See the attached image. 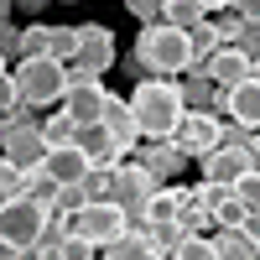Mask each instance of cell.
Listing matches in <instances>:
<instances>
[{"mask_svg":"<svg viewBox=\"0 0 260 260\" xmlns=\"http://www.w3.org/2000/svg\"><path fill=\"white\" fill-rule=\"evenodd\" d=\"M130 115H136L141 141H167L172 130H177V120L187 115L182 83L177 78H141L136 94H130Z\"/></svg>","mask_w":260,"mask_h":260,"instance_id":"1","label":"cell"},{"mask_svg":"<svg viewBox=\"0 0 260 260\" xmlns=\"http://www.w3.org/2000/svg\"><path fill=\"white\" fill-rule=\"evenodd\" d=\"M136 62L151 73V78H177L192 68V52H187V31H172L161 21H151V26L136 37Z\"/></svg>","mask_w":260,"mask_h":260,"instance_id":"2","label":"cell"},{"mask_svg":"<svg viewBox=\"0 0 260 260\" xmlns=\"http://www.w3.org/2000/svg\"><path fill=\"white\" fill-rule=\"evenodd\" d=\"M11 83L26 110H47V104H62V94H68V68L57 57H21L11 68Z\"/></svg>","mask_w":260,"mask_h":260,"instance_id":"3","label":"cell"},{"mask_svg":"<svg viewBox=\"0 0 260 260\" xmlns=\"http://www.w3.org/2000/svg\"><path fill=\"white\" fill-rule=\"evenodd\" d=\"M130 229V219H125V208L115 203V198H99V203H83L78 213H73V234H83L94 250H104V245H115L120 234Z\"/></svg>","mask_w":260,"mask_h":260,"instance_id":"4","label":"cell"},{"mask_svg":"<svg viewBox=\"0 0 260 260\" xmlns=\"http://www.w3.org/2000/svg\"><path fill=\"white\" fill-rule=\"evenodd\" d=\"M42 224H47V208H37L31 198H6L0 203V240L11 250H37Z\"/></svg>","mask_w":260,"mask_h":260,"instance_id":"5","label":"cell"},{"mask_svg":"<svg viewBox=\"0 0 260 260\" xmlns=\"http://www.w3.org/2000/svg\"><path fill=\"white\" fill-rule=\"evenodd\" d=\"M156 187H161V182L151 177V172H146L141 161H130V156H125V161L115 167V203L125 208V219H130V229H136V224L146 219V203L156 198Z\"/></svg>","mask_w":260,"mask_h":260,"instance_id":"6","label":"cell"},{"mask_svg":"<svg viewBox=\"0 0 260 260\" xmlns=\"http://www.w3.org/2000/svg\"><path fill=\"white\" fill-rule=\"evenodd\" d=\"M0 156H6L16 172H37L42 161H47V141H42V125L26 120V125H11L6 141H0Z\"/></svg>","mask_w":260,"mask_h":260,"instance_id":"7","label":"cell"},{"mask_svg":"<svg viewBox=\"0 0 260 260\" xmlns=\"http://www.w3.org/2000/svg\"><path fill=\"white\" fill-rule=\"evenodd\" d=\"M167 141H172V146H177V151H182V156H187V161H192V156H198V161H203V156H208V151H213V146H219V115H192V110H187V115L177 120V130H172V136H167Z\"/></svg>","mask_w":260,"mask_h":260,"instance_id":"8","label":"cell"},{"mask_svg":"<svg viewBox=\"0 0 260 260\" xmlns=\"http://www.w3.org/2000/svg\"><path fill=\"white\" fill-rule=\"evenodd\" d=\"M104 104H110V89L94 78V83H68V94H62L57 110H68V120L83 130V125H99L104 120Z\"/></svg>","mask_w":260,"mask_h":260,"instance_id":"9","label":"cell"},{"mask_svg":"<svg viewBox=\"0 0 260 260\" xmlns=\"http://www.w3.org/2000/svg\"><path fill=\"white\" fill-rule=\"evenodd\" d=\"M78 68H89L94 78L115 68V31L110 26H78Z\"/></svg>","mask_w":260,"mask_h":260,"instance_id":"10","label":"cell"},{"mask_svg":"<svg viewBox=\"0 0 260 260\" xmlns=\"http://www.w3.org/2000/svg\"><path fill=\"white\" fill-rule=\"evenodd\" d=\"M73 146L83 151V156H89V167H120V161L130 156V151H125V146L110 136V130H104V125H83Z\"/></svg>","mask_w":260,"mask_h":260,"instance_id":"11","label":"cell"},{"mask_svg":"<svg viewBox=\"0 0 260 260\" xmlns=\"http://www.w3.org/2000/svg\"><path fill=\"white\" fill-rule=\"evenodd\" d=\"M203 73H208V78H213V83H219V89L229 94V89H240L245 78H255V62H250L240 47H219V52L208 57V68H203Z\"/></svg>","mask_w":260,"mask_h":260,"instance_id":"12","label":"cell"},{"mask_svg":"<svg viewBox=\"0 0 260 260\" xmlns=\"http://www.w3.org/2000/svg\"><path fill=\"white\" fill-rule=\"evenodd\" d=\"M203 177H208V182H224V187H234L240 177H250V151L213 146L208 156H203Z\"/></svg>","mask_w":260,"mask_h":260,"instance_id":"13","label":"cell"},{"mask_svg":"<svg viewBox=\"0 0 260 260\" xmlns=\"http://www.w3.org/2000/svg\"><path fill=\"white\" fill-rule=\"evenodd\" d=\"M224 115L245 130H260V78H245L240 89L224 94Z\"/></svg>","mask_w":260,"mask_h":260,"instance_id":"14","label":"cell"},{"mask_svg":"<svg viewBox=\"0 0 260 260\" xmlns=\"http://www.w3.org/2000/svg\"><path fill=\"white\" fill-rule=\"evenodd\" d=\"M42 172H47L52 182H83L94 167H89V156H83L78 146H52L47 161H42Z\"/></svg>","mask_w":260,"mask_h":260,"instance_id":"15","label":"cell"},{"mask_svg":"<svg viewBox=\"0 0 260 260\" xmlns=\"http://www.w3.org/2000/svg\"><path fill=\"white\" fill-rule=\"evenodd\" d=\"M182 104H187L192 115H213V110H224V89L208 73H187L182 78Z\"/></svg>","mask_w":260,"mask_h":260,"instance_id":"16","label":"cell"},{"mask_svg":"<svg viewBox=\"0 0 260 260\" xmlns=\"http://www.w3.org/2000/svg\"><path fill=\"white\" fill-rule=\"evenodd\" d=\"M110 136L130 151V146H141V130H136V115H130V99H120V94H110V104H104V120H99Z\"/></svg>","mask_w":260,"mask_h":260,"instance_id":"17","label":"cell"},{"mask_svg":"<svg viewBox=\"0 0 260 260\" xmlns=\"http://www.w3.org/2000/svg\"><path fill=\"white\" fill-rule=\"evenodd\" d=\"M99 260H167V255L146 240V229H125L115 245H104V250H99Z\"/></svg>","mask_w":260,"mask_h":260,"instance_id":"18","label":"cell"},{"mask_svg":"<svg viewBox=\"0 0 260 260\" xmlns=\"http://www.w3.org/2000/svg\"><path fill=\"white\" fill-rule=\"evenodd\" d=\"M141 167H146L156 182H167V177H177V172L187 167V156H182V151L172 146V141H146V156H141Z\"/></svg>","mask_w":260,"mask_h":260,"instance_id":"19","label":"cell"},{"mask_svg":"<svg viewBox=\"0 0 260 260\" xmlns=\"http://www.w3.org/2000/svg\"><path fill=\"white\" fill-rule=\"evenodd\" d=\"M161 26L198 31V26H208V6H203V0H167V6H161Z\"/></svg>","mask_w":260,"mask_h":260,"instance_id":"20","label":"cell"},{"mask_svg":"<svg viewBox=\"0 0 260 260\" xmlns=\"http://www.w3.org/2000/svg\"><path fill=\"white\" fill-rule=\"evenodd\" d=\"M177 203H182V187H156V198L146 203V219L141 224H167V219H177ZM136 224V229H141Z\"/></svg>","mask_w":260,"mask_h":260,"instance_id":"21","label":"cell"},{"mask_svg":"<svg viewBox=\"0 0 260 260\" xmlns=\"http://www.w3.org/2000/svg\"><path fill=\"white\" fill-rule=\"evenodd\" d=\"M37 125H42V141H47V151H52V146H73V141H78V125L68 120V110H57V115L37 120Z\"/></svg>","mask_w":260,"mask_h":260,"instance_id":"22","label":"cell"},{"mask_svg":"<svg viewBox=\"0 0 260 260\" xmlns=\"http://www.w3.org/2000/svg\"><path fill=\"white\" fill-rule=\"evenodd\" d=\"M47 57H57L68 68L78 57V26H47Z\"/></svg>","mask_w":260,"mask_h":260,"instance_id":"23","label":"cell"},{"mask_svg":"<svg viewBox=\"0 0 260 260\" xmlns=\"http://www.w3.org/2000/svg\"><path fill=\"white\" fill-rule=\"evenodd\" d=\"M16 57H47V21H37V26H21Z\"/></svg>","mask_w":260,"mask_h":260,"instance_id":"24","label":"cell"},{"mask_svg":"<svg viewBox=\"0 0 260 260\" xmlns=\"http://www.w3.org/2000/svg\"><path fill=\"white\" fill-rule=\"evenodd\" d=\"M83 192H89V203H99V198H115V167H94L89 177H83Z\"/></svg>","mask_w":260,"mask_h":260,"instance_id":"25","label":"cell"},{"mask_svg":"<svg viewBox=\"0 0 260 260\" xmlns=\"http://www.w3.org/2000/svg\"><path fill=\"white\" fill-rule=\"evenodd\" d=\"M89 203V192H83V182H62L57 187V203H52V213H62V219H73V213Z\"/></svg>","mask_w":260,"mask_h":260,"instance_id":"26","label":"cell"},{"mask_svg":"<svg viewBox=\"0 0 260 260\" xmlns=\"http://www.w3.org/2000/svg\"><path fill=\"white\" fill-rule=\"evenodd\" d=\"M234 203H245L250 219H260V172H250V177L234 182Z\"/></svg>","mask_w":260,"mask_h":260,"instance_id":"27","label":"cell"},{"mask_svg":"<svg viewBox=\"0 0 260 260\" xmlns=\"http://www.w3.org/2000/svg\"><path fill=\"white\" fill-rule=\"evenodd\" d=\"M167 260H213V240H208V234H187Z\"/></svg>","mask_w":260,"mask_h":260,"instance_id":"28","label":"cell"},{"mask_svg":"<svg viewBox=\"0 0 260 260\" xmlns=\"http://www.w3.org/2000/svg\"><path fill=\"white\" fill-rule=\"evenodd\" d=\"M6 198H26V172H16L6 156H0V203Z\"/></svg>","mask_w":260,"mask_h":260,"instance_id":"29","label":"cell"},{"mask_svg":"<svg viewBox=\"0 0 260 260\" xmlns=\"http://www.w3.org/2000/svg\"><path fill=\"white\" fill-rule=\"evenodd\" d=\"M57 260H99V250L83 240V234H68V240L57 245Z\"/></svg>","mask_w":260,"mask_h":260,"instance_id":"30","label":"cell"},{"mask_svg":"<svg viewBox=\"0 0 260 260\" xmlns=\"http://www.w3.org/2000/svg\"><path fill=\"white\" fill-rule=\"evenodd\" d=\"M245 219H250V213H245V203H219V208H213V224H219V229H245Z\"/></svg>","mask_w":260,"mask_h":260,"instance_id":"31","label":"cell"},{"mask_svg":"<svg viewBox=\"0 0 260 260\" xmlns=\"http://www.w3.org/2000/svg\"><path fill=\"white\" fill-rule=\"evenodd\" d=\"M161 6H167V0H125V11L136 16V21H146V26H151V21H161Z\"/></svg>","mask_w":260,"mask_h":260,"instance_id":"32","label":"cell"},{"mask_svg":"<svg viewBox=\"0 0 260 260\" xmlns=\"http://www.w3.org/2000/svg\"><path fill=\"white\" fill-rule=\"evenodd\" d=\"M11 110H21V94H16V83L6 73V78H0V115H11Z\"/></svg>","mask_w":260,"mask_h":260,"instance_id":"33","label":"cell"},{"mask_svg":"<svg viewBox=\"0 0 260 260\" xmlns=\"http://www.w3.org/2000/svg\"><path fill=\"white\" fill-rule=\"evenodd\" d=\"M16 42H21V31L11 21H0V57H16Z\"/></svg>","mask_w":260,"mask_h":260,"instance_id":"34","label":"cell"},{"mask_svg":"<svg viewBox=\"0 0 260 260\" xmlns=\"http://www.w3.org/2000/svg\"><path fill=\"white\" fill-rule=\"evenodd\" d=\"M234 11H240L245 26H260V0H234Z\"/></svg>","mask_w":260,"mask_h":260,"instance_id":"35","label":"cell"},{"mask_svg":"<svg viewBox=\"0 0 260 260\" xmlns=\"http://www.w3.org/2000/svg\"><path fill=\"white\" fill-rule=\"evenodd\" d=\"M16 11H47V0H16Z\"/></svg>","mask_w":260,"mask_h":260,"instance_id":"36","label":"cell"},{"mask_svg":"<svg viewBox=\"0 0 260 260\" xmlns=\"http://www.w3.org/2000/svg\"><path fill=\"white\" fill-rule=\"evenodd\" d=\"M11 260H42V250H16Z\"/></svg>","mask_w":260,"mask_h":260,"instance_id":"37","label":"cell"},{"mask_svg":"<svg viewBox=\"0 0 260 260\" xmlns=\"http://www.w3.org/2000/svg\"><path fill=\"white\" fill-rule=\"evenodd\" d=\"M11 11H16V0H0V21H6V16H11Z\"/></svg>","mask_w":260,"mask_h":260,"instance_id":"38","label":"cell"},{"mask_svg":"<svg viewBox=\"0 0 260 260\" xmlns=\"http://www.w3.org/2000/svg\"><path fill=\"white\" fill-rule=\"evenodd\" d=\"M203 6H208V11H219V6H234V0H203Z\"/></svg>","mask_w":260,"mask_h":260,"instance_id":"39","label":"cell"},{"mask_svg":"<svg viewBox=\"0 0 260 260\" xmlns=\"http://www.w3.org/2000/svg\"><path fill=\"white\" fill-rule=\"evenodd\" d=\"M11 255H16V250H11V245H6V240H0V260H11Z\"/></svg>","mask_w":260,"mask_h":260,"instance_id":"40","label":"cell"},{"mask_svg":"<svg viewBox=\"0 0 260 260\" xmlns=\"http://www.w3.org/2000/svg\"><path fill=\"white\" fill-rule=\"evenodd\" d=\"M6 73H11V68H6V57H0V78H6Z\"/></svg>","mask_w":260,"mask_h":260,"instance_id":"41","label":"cell"}]
</instances>
